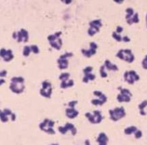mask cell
Here are the masks:
<instances>
[{
	"instance_id": "obj_18",
	"label": "cell",
	"mask_w": 147,
	"mask_h": 145,
	"mask_svg": "<svg viewBox=\"0 0 147 145\" xmlns=\"http://www.w3.org/2000/svg\"><path fill=\"white\" fill-rule=\"evenodd\" d=\"M0 116H1V121L4 122V123L8 121V116L11 117V120L12 122L15 121V120H16V115L11 112V110H8V109H5V110H3V111H1Z\"/></svg>"
},
{
	"instance_id": "obj_15",
	"label": "cell",
	"mask_w": 147,
	"mask_h": 145,
	"mask_svg": "<svg viewBox=\"0 0 147 145\" xmlns=\"http://www.w3.org/2000/svg\"><path fill=\"white\" fill-rule=\"evenodd\" d=\"M40 95L46 98H50L52 93V84L48 81L45 80L42 82V88L40 89Z\"/></svg>"
},
{
	"instance_id": "obj_1",
	"label": "cell",
	"mask_w": 147,
	"mask_h": 145,
	"mask_svg": "<svg viewBox=\"0 0 147 145\" xmlns=\"http://www.w3.org/2000/svg\"><path fill=\"white\" fill-rule=\"evenodd\" d=\"M24 79L20 76L13 77L11 79V83L10 85V89L13 93L16 94L22 93L24 91Z\"/></svg>"
},
{
	"instance_id": "obj_6",
	"label": "cell",
	"mask_w": 147,
	"mask_h": 145,
	"mask_svg": "<svg viewBox=\"0 0 147 145\" xmlns=\"http://www.w3.org/2000/svg\"><path fill=\"white\" fill-rule=\"evenodd\" d=\"M125 12L127 13L125 16V19L127 20V23L128 24L131 25L134 23H138L140 21L138 14L137 12H134V9L131 7H128L126 9Z\"/></svg>"
},
{
	"instance_id": "obj_28",
	"label": "cell",
	"mask_w": 147,
	"mask_h": 145,
	"mask_svg": "<svg viewBox=\"0 0 147 145\" xmlns=\"http://www.w3.org/2000/svg\"><path fill=\"white\" fill-rule=\"evenodd\" d=\"M106 69H105V65H102L100 69V76L102 78H106L107 77V73L106 72Z\"/></svg>"
},
{
	"instance_id": "obj_32",
	"label": "cell",
	"mask_w": 147,
	"mask_h": 145,
	"mask_svg": "<svg viewBox=\"0 0 147 145\" xmlns=\"http://www.w3.org/2000/svg\"><path fill=\"white\" fill-rule=\"evenodd\" d=\"M123 27H121V26H118L117 27L115 32H116L117 33L120 34L121 33V32H123Z\"/></svg>"
},
{
	"instance_id": "obj_21",
	"label": "cell",
	"mask_w": 147,
	"mask_h": 145,
	"mask_svg": "<svg viewBox=\"0 0 147 145\" xmlns=\"http://www.w3.org/2000/svg\"><path fill=\"white\" fill-rule=\"evenodd\" d=\"M0 54H1V57L3 58L5 61H10L14 58V55H13L12 51L11 49L6 50L4 48H1Z\"/></svg>"
},
{
	"instance_id": "obj_5",
	"label": "cell",
	"mask_w": 147,
	"mask_h": 145,
	"mask_svg": "<svg viewBox=\"0 0 147 145\" xmlns=\"http://www.w3.org/2000/svg\"><path fill=\"white\" fill-rule=\"evenodd\" d=\"M116 57L124 60L128 63H132L134 61L135 57L130 49H121L116 54Z\"/></svg>"
},
{
	"instance_id": "obj_8",
	"label": "cell",
	"mask_w": 147,
	"mask_h": 145,
	"mask_svg": "<svg viewBox=\"0 0 147 145\" xmlns=\"http://www.w3.org/2000/svg\"><path fill=\"white\" fill-rule=\"evenodd\" d=\"M124 80L127 83L129 84H134L136 82L140 80L139 75L134 70L126 71L123 74Z\"/></svg>"
},
{
	"instance_id": "obj_14",
	"label": "cell",
	"mask_w": 147,
	"mask_h": 145,
	"mask_svg": "<svg viewBox=\"0 0 147 145\" xmlns=\"http://www.w3.org/2000/svg\"><path fill=\"white\" fill-rule=\"evenodd\" d=\"M77 103V101H71L68 103V105H69V108L66 109V116H67V118H69V119H73V118H75L76 117L78 116L79 112L77 111L75 109V105Z\"/></svg>"
},
{
	"instance_id": "obj_27",
	"label": "cell",
	"mask_w": 147,
	"mask_h": 145,
	"mask_svg": "<svg viewBox=\"0 0 147 145\" xmlns=\"http://www.w3.org/2000/svg\"><path fill=\"white\" fill-rule=\"evenodd\" d=\"M32 51L31 46H25L24 47L23 49V55L25 56V57H27V56L29 55L30 53Z\"/></svg>"
},
{
	"instance_id": "obj_11",
	"label": "cell",
	"mask_w": 147,
	"mask_h": 145,
	"mask_svg": "<svg viewBox=\"0 0 147 145\" xmlns=\"http://www.w3.org/2000/svg\"><path fill=\"white\" fill-rule=\"evenodd\" d=\"M94 95H95L96 97H98V99H92L91 103L92 105H102L105 104V103L107 101V96L102 93L101 91H99V90H95L94 91Z\"/></svg>"
},
{
	"instance_id": "obj_4",
	"label": "cell",
	"mask_w": 147,
	"mask_h": 145,
	"mask_svg": "<svg viewBox=\"0 0 147 145\" xmlns=\"http://www.w3.org/2000/svg\"><path fill=\"white\" fill-rule=\"evenodd\" d=\"M54 122L52 121L48 118H46L44 122L39 124V127L41 130L49 134H55L56 132L54 130Z\"/></svg>"
},
{
	"instance_id": "obj_2",
	"label": "cell",
	"mask_w": 147,
	"mask_h": 145,
	"mask_svg": "<svg viewBox=\"0 0 147 145\" xmlns=\"http://www.w3.org/2000/svg\"><path fill=\"white\" fill-rule=\"evenodd\" d=\"M61 34V32H56L54 35H50L48 37V40L49 41L50 45L52 47L58 50L60 49L63 45V41L60 37Z\"/></svg>"
},
{
	"instance_id": "obj_10",
	"label": "cell",
	"mask_w": 147,
	"mask_h": 145,
	"mask_svg": "<svg viewBox=\"0 0 147 145\" xmlns=\"http://www.w3.org/2000/svg\"><path fill=\"white\" fill-rule=\"evenodd\" d=\"M90 28L88 31V34L90 36H94L96 33H98L100 31V29L102 26L101 20H92L89 23Z\"/></svg>"
},
{
	"instance_id": "obj_35",
	"label": "cell",
	"mask_w": 147,
	"mask_h": 145,
	"mask_svg": "<svg viewBox=\"0 0 147 145\" xmlns=\"http://www.w3.org/2000/svg\"><path fill=\"white\" fill-rule=\"evenodd\" d=\"M146 26H147V14H146Z\"/></svg>"
},
{
	"instance_id": "obj_16",
	"label": "cell",
	"mask_w": 147,
	"mask_h": 145,
	"mask_svg": "<svg viewBox=\"0 0 147 145\" xmlns=\"http://www.w3.org/2000/svg\"><path fill=\"white\" fill-rule=\"evenodd\" d=\"M73 54L72 53H65L63 55H60L59 59L57 60L58 63V67L60 69H64L67 68L69 66V60L67 58L72 57Z\"/></svg>"
},
{
	"instance_id": "obj_31",
	"label": "cell",
	"mask_w": 147,
	"mask_h": 145,
	"mask_svg": "<svg viewBox=\"0 0 147 145\" xmlns=\"http://www.w3.org/2000/svg\"><path fill=\"white\" fill-rule=\"evenodd\" d=\"M134 136L135 138L136 139H139L142 136V132H141L140 130H138V131L136 132V134H134Z\"/></svg>"
},
{
	"instance_id": "obj_33",
	"label": "cell",
	"mask_w": 147,
	"mask_h": 145,
	"mask_svg": "<svg viewBox=\"0 0 147 145\" xmlns=\"http://www.w3.org/2000/svg\"><path fill=\"white\" fill-rule=\"evenodd\" d=\"M7 74V71L5 70V69H3V70L1 71V73H0V76L1 77H3V76H5Z\"/></svg>"
},
{
	"instance_id": "obj_30",
	"label": "cell",
	"mask_w": 147,
	"mask_h": 145,
	"mask_svg": "<svg viewBox=\"0 0 147 145\" xmlns=\"http://www.w3.org/2000/svg\"><path fill=\"white\" fill-rule=\"evenodd\" d=\"M142 67L144 69H147V55L145 56L144 59L142 60Z\"/></svg>"
},
{
	"instance_id": "obj_7",
	"label": "cell",
	"mask_w": 147,
	"mask_h": 145,
	"mask_svg": "<svg viewBox=\"0 0 147 145\" xmlns=\"http://www.w3.org/2000/svg\"><path fill=\"white\" fill-rule=\"evenodd\" d=\"M120 90V93L117 97V99L119 103H129L131 101V98L132 97V94L129 90L127 88H122L121 87L118 88Z\"/></svg>"
},
{
	"instance_id": "obj_9",
	"label": "cell",
	"mask_w": 147,
	"mask_h": 145,
	"mask_svg": "<svg viewBox=\"0 0 147 145\" xmlns=\"http://www.w3.org/2000/svg\"><path fill=\"white\" fill-rule=\"evenodd\" d=\"M86 118H88V120L90 122V123L96 124H100L102 120V116L100 112L99 111L96 110L94 111L93 114L91 113H86Z\"/></svg>"
},
{
	"instance_id": "obj_26",
	"label": "cell",
	"mask_w": 147,
	"mask_h": 145,
	"mask_svg": "<svg viewBox=\"0 0 147 145\" xmlns=\"http://www.w3.org/2000/svg\"><path fill=\"white\" fill-rule=\"evenodd\" d=\"M112 36H113V38L115 39L117 41H118V42H121V41H123V37H121V36L120 35V34L117 33L115 31L113 33Z\"/></svg>"
},
{
	"instance_id": "obj_36",
	"label": "cell",
	"mask_w": 147,
	"mask_h": 145,
	"mask_svg": "<svg viewBox=\"0 0 147 145\" xmlns=\"http://www.w3.org/2000/svg\"><path fill=\"white\" fill-rule=\"evenodd\" d=\"M50 145H58V144H50Z\"/></svg>"
},
{
	"instance_id": "obj_12",
	"label": "cell",
	"mask_w": 147,
	"mask_h": 145,
	"mask_svg": "<svg viewBox=\"0 0 147 145\" xmlns=\"http://www.w3.org/2000/svg\"><path fill=\"white\" fill-rule=\"evenodd\" d=\"M70 74L69 73H63L59 76V79L62 81L60 83V88H67L68 87H71L74 85V81L73 80H69Z\"/></svg>"
},
{
	"instance_id": "obj_20",
	"label": "cell",
	"mask_w": 147,
	"mask_h": 145,
	"mask_svg": "<svg viewBox=\"0 0 147 145\" xmlns=\"http://www.w3.org/2000/svg\"><path fill=\"white\" fill-rule=\"evenodd\" d=\"M58 130L63 134H65L68 130H70L73 136H75L77 134L76 128L71 123H67L65 126H60V127H58Z\"/></svg>"
},
{
	"instance_id": "obj_25",
	"label": "cell",
	"mask_w": 147,
	"mask_h": 145,
	"mask_svg": "<svg viewBox=\"0 0 147 145\" xmlns=\"http://www.w3.org/2000/svg\"><path fill=\"white\" fill-rule=\"evenodd\" d=\"M147 106V100L143 101L140 105H138V109L140 110V114L141 116H146V112H144V108Z\"/></svg>"
},
{
	"instance_id": "obj_3",
	"label": "cell",
	"mask_w": 147,
	"mask_h": 145,
	"mask_svg": "<svg viewBox=\"0 0 147 145\" xmlns=\"http://www.w3.org/2000/svg\"><path fill=\"white\" fill-rule=\"evenodd\" d=\"M109 112L111 120L114 122L119 121V120L124 118L126 115L125 109L123 107H116L113 110H110Z\"/></svg>"
},
{
	"instance_id": "obj_24",
	"label": "cell",
	"mask_w": 147,
	"mask_h": 145,
	"mask_svg": "<svg viewBox=\"0 0 147 145\" xmlns=\"http://www.w3.org/2000/svg\"><path fill=\"white\" fill-rule=\"evenodd\" d=\"M138 131V128L136 126H129V127L126 128L124 130V133L127 135H130L131 134H136V132Z\"/></svg>"
},
{
	"instance_id": "obj_17",
	"label": "cell",
	"mask_w": 147,
	"mask_h": 145,
	"mask_svg": "<svg viewBox=\"0 0 147 145\" xmlns=\"http://www.w3.org/2000/svg\"><path fill=\"white\" fill-rule=\"evenodd\" d=\"M98 48V45L96 43L94 42H91L90 43V49H82V52L84 55L87 57H91L92 55H95L96 53V49Z\"/></svg>"
},
{
	"instance_id": "obj_23",
	"label": "cell",
	"mask_w": 147,
	"mask_h": 145,
	"mask_svg": "<svg viewBox=\"0 0 147 145\" xmlns=\"http://www.w3.org/2000/svg\"><path fill=\"white\" fill-rule=\"evenodd\" d=\"M104 65L105 66V68H107L109 71H116L119 70V67L117 66L115 64L111 63V62L108 59H107L106 61H105V65Z\"/></svg>"
},
{
	"instance_id": "obj_19",
	"label": "cell",
	"mask_w": 147,
	"mask_h": 145,
	"mask_svg": "<svg viewBox=\"0 0 147 145\" xmlns=\"http://www.w3.org/2000/svg\"><path fill=\"white\" fill-rule=\"evenodd\" d=\"M93 70V67L92 66H88L86 68L84 69V77L83 78V82L88 83L89 80H94L96 78V76L93 74H92V71Z\"/></svg>"
},
{
	"instance_id": "obj_34",
	"label": "cell",
	"mask_w": 147,
	"mask_h": 145,
	"mask_svg": "<svg viewBox=\"0 0 147 145\" xmlns=\"http://www.w3.org/2000/svg\"><path fill=\"white\" fill-rule=\"evenodd\" d=\"M85 145H90L89 140H86V142H85Z\"/></svg>"
},
{
	"instance_id": "obj_13",
	"label": "cell",
	"mask_w": 147,
	"mask_h": 145,
	"mask_svg": "<svg viewBox=\"0 0 147 145\" xmlns=\"http://www.w3.org/2000/svg\"><path fill=\"white\" fill-rule=\"evenodd\" d=\"M13 38L16 39L17 42H27L29 40V33L25 29H22L20 31L14 32L13 33Z\"/></svg>"
},
{
	"instance_id": "obj_22",
	"label": "cell",
	"mask_w": 147,
	"mask_h": 145,
	"mask_svg": "<svg viewBox=\"0 0 147 145\" xmlns=\"http://www.w3.org/2000/svg\"><path fill=\"white\" fill-rule=\"evenodd\" d=\"M96 142L98 143L99 145H107L109 142L108 136L105 133L101 132L97 138Z\"/></svg>"
},
{
	"instance_id": "obj_29",
	"label": "cell",
	"mask_w": 147,
	"mask_h": 145,
	"mask_svg": "<svg viewBox=\"0 0 147 145\" xmlns=\"http://www.w3.org/2000/svg\"><path fill=\"white\" fill-rule=\"evenodd\" d=\"M31 50L34 53H39V49L38 48V47L35 45H33L31 46Z\"/></svg>"
}]
</instances>
